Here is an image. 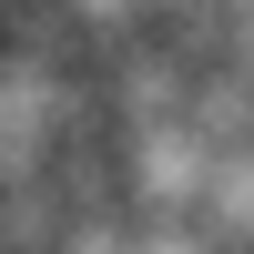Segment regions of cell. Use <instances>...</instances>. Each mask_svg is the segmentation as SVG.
Masks as SVG:
<instances>
[{
  "instance_id": "cell-1",
  "label": "cell",
  "mask_w": 254,
  "mask_h": 254,
  "mask_svg": "<svg viewBox=\"0 0 254 254\" xmlns=\"http://www.w3.org/2000/svg\"><path fill=\"white\" fill-rule=\"evenodd\" d=\"M71 20H81V31H102V41H132L142 20H153V0H71Z\"/></svg>"
},
{
  "instance_id": "cell-2",
  "label": "cell",
  "mask_w": 254,
  "mask_h": 254,
  "mask_svg": "<svg viewBox=\"0 0 254 254\" xmlns=\"http://www.w3.org/2000/svg\"><path fill=\"white\" fill-rule=\"evenodd\" d=\"M234 61L254 71V10H234Z\"/></svg>"
},
{
  "instance_id": "cell-3",
  "label": "cell",
  "mask_w": 254,
  "mask_h": 254,
  "mask_svg": "<svg viewBox=\"0 0 254 254\" xmlns=\"http://www.w3.org/2000/svg\"><path fill=\"white\" fill-rule=\"evenodd\" d=\"M173 10H193V0H153V20H173Z\"/></svg>"
},
{
  "instance_id": "cell-4",
  "label": "cell",
  "mask_w": 254,
  "mask_h": 254,
  "mask_svg": "<svg viewBox=\"0 0 254 254\" xmlns=\"http://www.w3.org/2000/svg\"><path fill=\"white\" fill-rule=\"evenodd\" d=\"M0 10H10V0H0Z\"/></svg>"
},
{
  "instance_id": "cell-5",
  "label": "cell",
  "mask_w": 254,
  "mask_h": 254,
  "mask_svg": "<svg viewBox=\"0 0 254 254\" xmlns=\"http://www.w3.org/2000/svg\"><path fill=\"white\" fill-rule=\"evenodd\" d=\"M244 254H254V244H244Z\"/></svg>"
}]
</instances>
